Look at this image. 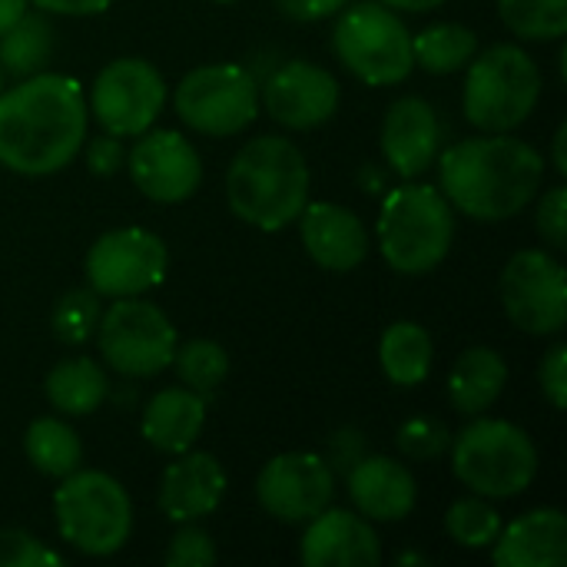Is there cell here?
<instances>
[{"mask_svg": "<svg viewBox=\"0 0 567 567\" xmlns=\"http://www.w3.org/2000/svg\"><path fill=\"white\" fill-rule=\"evenodd\" d=\"M226 472L209 452H183L159 482V508L169 522H199L219 508Z\"/></svg>", "mask_w": 567, "mask_h": 567, "instance_id": "cell-20", "label": "cell"}, {"mask_svg": "<svg viewBox=\"0 0 567 567\" xmlns=\"http://www.w3.org/2000/svg\"><path fill=\"white\" fill-rule=\"evenodd\" d=\"M206 422V399L193 389H163L143 409V439L163 455H183L196 445Z\"/></svg>", "mask_w": 567, "mask_h": 567, "instance_id": "cell-23", "label": "cell"}, {"mask_svg": "<svg viewBox=\"0 0 567 567\" xmlns=\"http://www.w3.org/2000/svg\"><path fill=\"white\" fill-rule=\"evenodd\" d=\"M100 322V299L93 289H73L60 296L53 306V336L63 346H80L96 332Z\"/></svg>", "mask_w": 567, "mask_h": 567, "instance_id": "cell-33", "label": "cell"}, {"mask_svg": "<svg viewBox=\"0 0 567 567\" xmlns=\"http://www.w3.org/2000/svg\"><path fill=\"white\" fill-rule=\"evenodd\" d=\"M169 249L166 243L140 226L113 229L93 243L86 252V282L96 296L123 299L156 289L166 276Z\"/></svg>", "mask_w": 567, "mask_h": 567, "instance_id": "cell-13", "label": "cell"}, {"mask_svg": "<svg viewBox=\"0 0 567 567\" xmlns=\"http://www.w3.org/2000/svg\"><path fill=\"white\" fill-rule=\"evenodd\" d=\"M130 179L153 203H183L196 193L203 163L183 133L153 130L140 133V143L130 150Z\"/></svg>", "mask_w": 567, "mask_h": 567, "instance_id": "cell-15", "label": "cell"}, {"mask_svg": "<svg viewBox=\"0 0 567 567\" xmlns=\"http://www.w3.org/2000/svg\"><path fill=\"white\" fill-rule=\"evenodd\" d=\"M306 252L329 272H349L369 256V233L362 219L339 203H306L299 213Z\"/></svg>", "mask_w": 567, "mask_h": 567, "instance_id": "cell-19", "label": "cell"}, {"mask_svg": "<svg viewBox=\"0 0 567 567\" xmlns=\"http://www.w3.org/2000/svg\"><path fill=\"white\" fill-rule=\"evenodd\" d=\"M498 567H561L567 561V518L558 508H538L512 522L495 538Z\"/></svg>", "mask_w": 567, "mask_h": 567, "instance_id": "cell-22", "label": "cell"}, {"mask_svg": "<svg viewBox=\"0 0 567 567\" xmlns=\"http://www.w3.org/2000/svg\"><path fill=\"white\" fill-rule=\"evenodd\" d=\"M53 30L40 13H23L3 37H0V66L10 76H33L50 60Z\"/></svg>", "mask_w": 567, "mask_h": 567, "instance_id": "cell-29", "label": "cell"}, {"mask_svg": "<svg viewBox=\"0 0 567 567\" xmlns=\"http://www.w3.org/2000/svg\"><path fill=\"white\" fill-rule=\"evenodd\" d=\"M299 558L309 567H372L382 561V545L362 515L326 508L309 522Z\"/></svg>", "mask_w": 567, "mask_h": 567, "instance_id": "cell-18", "label": "cell"}, {"mask_svg": "<svg viewBox=\"0 0 567 567\" xmlns=\"http://www.w3.org/2000/svg\"><path fill=\"white\" fill-rule=\"evenodd\" d=\"M0 90H3V66H0Z\"/></svg>", "mask_w": 567, "mask_h": 567, "instance_id": "cell-45", "label": "cell"}, {"mask_svg": "<svg viewBox=\"0 0 567 567\" xmlns=\"http://www.w3.org/2000/svg\"><path fill=\"white\" fill-rule=\"evenodd\" d=\"M47 13H63V17H93L103 13L113 0H30Z\"/></svg>", "mask_w": 567, "mask_h": 567, "instance_id": "cell-41", "label": "cell"}, {"mask_svg": "<svg viewBox=\"0 0 567 567\" xmlns=\"http://www.w3.org/2000/svg\"><path fill=\"white\" fill-rule=\"evenodd\" d=\"M276 3L296 23H316V20L336 17L349 0H276Z\"/></svg>", "mask_w": 567, "mask_h": 567, "instance_id": "cell-40", "label": "cell"}, {"mask_svg": "<svg viewBox=\"0 0 567 567\" xmlns=\"http://www.w3.org/2000/svg\"><path fill=\"white\" fill-rule=\"evenodd\" d=\"M166 103V83L150 60L120 56L106 63L90 93V110L110 136H140L146 133Z\"/></svg>", "mask_w": 567, "mask_h": 567, "instance_id": "cell-12", "label": "cell"}, {"mask_svg": "<svg viewBox=\"0 0 567 567\" xmlns=\"http://www.w3.org/2000/svg\"><path fill=\"white\" fill-rule=\"evenodd\" d=\"M375 233L382 256L395 272L422 276L449 256L455 239V213L442 189L405 183L385 196Z\"/></svg>", "mask_w": 567, "mask_h": 567, "instance_id": "cell-4", "label": "cell"}, {"mask_svg": "<svg viewBox=\"0 0 567 567\" xmlns=\"http://www.w3.org/2000/svg\"><path fill=\"white\" fill-rule=\"evenodd\" d=\"M23 452L30 465L47 478H66L83 462V445L76 432L60 419H37L23 435Z\"/></svg>", "mask_w": 567, "mask_h": 567, "instance_id": "cell-27", "label": "cell"}, {"mask_svg": "<svg viewBox=\"0 0 567 567\" xmlns=\"http://www.w3.org/2000/svg\"><path fill=\"white\" fill-rule=\"evenodd\" d=\"M86 143V100L73 76L33 73L0 90V163L20 176L63 169Z\"/></svg>", "mask_w": 567, "mask_h": 567, "instance_id": "cell-1", "label": "cell"}, {"mask_svg": "<svg viewBox=\"0 0 567 567\" xmlns=\"http://www.w3.org/2000/svg\"><path fill=\"white\" fill-rule=\"evenodd\" d=\"M505 316L528 336H558L567 322L565 266L545 249H522L502 272Z\"/></svg>", "mask_w": 567, "mask_h": 567, "instance_id": "cell-11", "label": "cell"}, {"mask_svg": "<svg viewBox=\"0 0 567 567\" xmlns=\"http://www.w3.org/2000/svg\"><path fill=\"white\" fill-rule=\"evenodd\" d=\"M179 120L206 136H236L259 113V90L246 66L209 63L186 73L176 86Z\"/></svg>", "mask_w": 567, "mask_h": 567, "instance_id": "cell-10", "label": "cell"}, {"mask_svg": "<svg viewBox=\"0 0 567 567\" xmlns=\"http://www.w3.org/2000/svg\"><path fill=\"white\" fill-rule=\"evenodd\" d=\"M439 183L445 199L465 216L502 223L542 193L545 159L525 140L488 133L449 146L439 156Z\"/></svg>", "mask_w": 567, "mask_h": 567, "instance_id": "cell-2", "label": "cell"}, {"mask_svg": "<svg viewBox=\"0 0 567 567\" xmlns=\"http://www.w3.org/2000/svg\"><path fill=\"white\" fill-rule=\"evenodd\" d=\"M346 482L352 505L372 522H402L409 518L419 498L412 472L395 458H359L355 468H349Z\"/></svg>", "mask_w": 567, "mask_h": 567, "instance_id": "cell-21", "label": "cell"}, {"mask_svg": "<svg viewBox=\"0 0 567 567\" xmlns=\"http://www.w3.org/2000/svg\"><path fill=\"white\" fill-rule=\"evenodd\" d=\"M542 96L538 63L515 43H495L472 56L465 76V116L485 133L522 126Z\"/></svg>", "mask_w": 567, "mask_h": 567, "instance_id": "cell-6", "label": "cell"}, {"mask_svg": "<svg viewBox=\"0 0 567 567\" xmlns=\"http://www.w3.org/2000/svg\"><path fill=\"white\" fill-rule=\"evenodd\" d=\"M498 13L525 40H561L567 33V0H498Z\"/></svg>", "mask_w": 567, "mask_h": 567, "instance_id": "cell-31", "label": "cell"}, {"mask_svg": "<svg viewBox=\"0 0 567 567\" xmlns=\"http://www.w3.org/2000/svg\"><path fill=\"white\" fill-rule=\"evenodd\" d=\"M336 478L322 455L316 452H282L269 458L256 478V498L266 515L286 525L312 522L332 505Z\"/></svg>", "mask_w": 567, "mask_h": 567, "instance_id": "cell-14", "label": "cell"}, {"mask_svg": "<svg viewBox=\"0 0 567 567\" xmlns=\"http://www.w3.org/2000/svg\"><path fill=\"white\" fill-rule=\"evenodd\" d=\"M60 538L90 558L116 555L133 532V505L106 472H70L53 495Z\"/></svg>", "mask_w": 567, "mask_h": 567, "instance_id": "cell-7", "label": "cell"}, {"mask_svg": "<svg viewBox=\"0 0 567 567\" xmlns=\"http://www.w3.org/2000/svg\"><path fill=\"white\" fill-rule=\"evenodd\" d=\"M173 365H176V375L183 379V385L206 399L223 385V379L229 372V355L213 339H193L186 346H176Z\"/></svg>", "mask_w": 567, "mask_h": 567, "instance_id": "cell-30", "label": "cell"}, {"mask_svg": "<svg viewBox=\"0 0 567 567\" xmlns=\"http://www.w3.org/2000/svg\"><path fill=\"white\" fill-rule=\"evenodd\" d=\"M213 561H216V545L196 525L179 528L166 548V565L169 567H209Z\"/></svg>", "mask_w": 567, "mask_h": 567, "instance_id": "cell-36", "label": "cell"}, {"mask_svg": "<svg viewBox=\"0 0 567 567\" xmlns=\"http://www.w3.org/2000/svg\"><path fill=\"white\" fill-rule=\"evenodd\" d=\"M126 153H123V143L120 136H96L86 143V169L96 173V176H113L120 166H123Z\"/></svg>", "mask_w": 567, "mask_h": 567, "instance_id": "cell-39", "label": "cell"}, {"mask_svg": "<svg viewBox=\"0 0 567 567\" xmlns=\"http://www.w3.org/2000/svg\"><path fill=\"white\" fill-rule=\"evenodd\" d=\"M63 565L56 551L40 545L27 532H0V567H53Z\"/></svg>", "mask_w": 567, "mask_h": 567, "instance_id": "cell-35", "label": "cell"}, {"mask_svg": "<svg viewBox=\"0 0 567 567\" xmlns=\"http://www.w3.org/2000/svg\"><path fill=\"white\" fill-rule=\"evenodd\" d=\"M455 478L482 498H515L538 475V449L505 419H478L452 439Z\"/></svg>", "mask_w": 567, "mask_h": 567, "instance_id": "cell-5", "label": "cell"}, {"mask_svg": "<svg viewBox=\"0 0 567 567\" xmlns=\"http://www.w3.org/2000/svg\"><path fill=\"white\" fill-rule=\"evenodd\" d=\"M27 3L30 0H0V37L27 13Z\"/></svg>", "mask_w": 567, "mask_h": 567, "instance_id": "cell-42", "label": "cell"}, {"mask_svg": "<svg viewBox=\"0 0 567 567\" xmlns=\"http://www.w3.org/2000/svg\"><path fill=\"white\" fill-rule=\"evenodd\" d=\"M332 50L352 76L372 86H395L415 70L412 33L395 10L379 0H349L339 10Z\"/></svg>", "mask_w": 567, "mask_h": 567, "instance_id": "cell-8", "label": "cell"}, {"mask_svg": "<svg viewBox=\"0 0 567 567\" xmlns=\"http://www.w3.org/2000/svg\"><path fill=\"white\" fill-rule=\"evenodd\" d=\"M266 113L286 130H312L332 120L339 110V83L336 76L306 60L282 63L262 86Z\"/></svg>", "mask_w": 567, "mask_h": 567, "instance_id": "cell-16", "label": "cell"}, {"mask_svg": "<svg viewBox=\"0 0 567 567\" xmlns=\"http://www.w3.org/2000/svg\"><path fill=\"white\" fill-rule=\"evenodd\" d=\"M555 173H567V123H561L555 133Z\"/></svg>", "mask_w": 567, "mask_h": 567, "instance_id": "cell-44", "label": "cell"}, {"mask_svg": "<svg viewBox=\"0 0 567 567\" xmlns=\"http://www.w3.org/2000/svg\"><path fill=\"white\" fill-rule=\"evenodd\" d=\"M449 445H452V432L435 419H409L399 429V449L412 462H432L442 452H449Z\"/></svg>", "mask_w": 567, "mask_h": 567, "instance_id": "cell-34", "label": "cell"}, {"mask_svg": "<svg viewBox=\"0 0 567 567\" xmlns=\"http://www.w3.org/2000/svg\"><path fill=\"white\" fill-rule=\"evenodd\" d=\"M475 53H478V37L472 27H462V23H435V27H425L419 37H412L415 66L435 76L458 73L462 66L472 63Z\"/></svg>", "mask_w": 567, "mask_h": 567, "instance_id": "cell-28", "label": "cell"}, {"mask_svg": "<svg viewBox=\"0 0 567 567\" xmlns=\"http://www.w3.org/2000/svg\"><path fill=\"white\" fill-rule=\"evenodd\" d=\"M47 399L63 415H90L103 405L110 382L93 359H66L47 375Z\"/></svg>", "mask_w": 567, "mask_h": 567, "instance_id": "cell-26", "label": "cell"}, {"mask_svg": "<svg viewBox=\"0 0 567 567\" xmlns=\"http://www.w3.org/2000/svg\"><path fill=\"white\" fill-rule=\"evenodd\" d=\"M535 223H538L542 239H545L555 252H561L567 243V189L565 186H551V189L542 196V206H538Z\"/></svg>", "mask_w": 567, "mask_h": 567, "instance_id": "cell-37", "label": "cell"}, {"mask_svg": "<svg viewBox=\"0 0 567 567\" xmlns=\"http://www.w3.org/2000/svg\"><path fill=\"white\" fill-rule=\"evenodd\" d=\"M216 3H233V0H216Z\"/></svg>", "mask_w": 567, "mask_h": 567, "instance_id": "cell-46", "label": "cell"}, {"mask_svg": "<svg viewBox=\"0 0 567 567\" xmlns=\"http://www.w3.org/2000/svg\"><path fill=\"white\" fill-rule=\"evenodd\" d=\"M439 146H442V123L429 100L402 96L389 106L382 123V153L399 176L415 179L429 173L432 163L439 159Z\"/></svg>", "mask_w": 567, "mask_h": 567, "instance_id": "cell-17", "label": "cell"}, {"mask_svg": "<svg viewBox=\"0 0 567 567\" xmlns=\"http://www.w3.org/2000/svg\"><path fill=\"white\" fill-rule=\"evenodd\" d=\"M96 346L110 369L130 379H146L173 365L176 329L153 302L123 296L106 312H100Z\"/></svg>", "mask_w": 567, "mask_h": 567, "instance_id": "cell-9", "label": "cell"}, {"mask_svg": "<svg viewBox=\"0 0 567 567\" xmlns=\"http://www.w3.org/2000/svg\"><path fill=\"white\" fill-rule=\"evenodd\" d=\"M505 382H508L505 359L488 346H475L458 355L449 375V402L462 415H482L498 402Z\"/></svg>", "mask_w": 567, "mask_h": 567, "instance_id": "cell-24", "label": "cell"}, {"mask_svg": "<svg viewBox=\"0 0 567 567\" xmlns=\"http://www.w3.org/2000/svg\"><path fill=\"white\" fill-rule=\"evenodd\" d=\"M379 3H385V7H392V10H412V13H425V10H435V7H442L445 0H379Z\"/></svg>", "mask_w": 567, "mask_h": 567, "instance_id": "cell-43", "label": "cell"}, {"mask_svg": "<svg viewBox=\"0 0 567 567\" xmlns=\"http://www.w3.org/2000/svg\"><path fill=\"white\" fill-rule=\"evenodd\" d=\"M432 359H435V342L429 329H422L419 322H395L382 332L379 362L392 385L402 389L422 385L432 372Z\"/></svg>", "mask_w": 567, "mask_h": 567, "instance_id": "cell-25", "label": "cell"}, {"mask_svg": "<svg viewBox=\"0 0 567 567\" xmlns=\"http://www.w3.org/2000/svg\"><path fill=\"white\" fill-rule=\"evenodd\" d=\"M538 379H542V392L545 399L555 405V409H565L567 405V346H551L542 359V369H538Z\"/></svg>", "mask_w": 567, "mask_h": 567, "instance_id": "cell-38", "label": "cell"}, {"mask_svg": "<svg viewBox=\"0 0 567 567\" xmlns=\"http://www.w3.org/2000/svg\"><path fill=\"white\" fill-rule=\"evenodd\" d=\"M226 199L243 223L262 233L296 223L309 199V163L302 150L282 136L246 143L229 163Z\"/></svg>", "mask_w": 567, "mask_h": 567, "instance_id": "cell-3", "label": "cell"}, {"mask_svg": "<svg viewBox=\"0 0 567 567\" xmlns=\"http://www.w3.org/2000/svg\"><path fill=\"white\" fill-rule=\"evenodd\" d=\"M445 528L452 535V542H458L462 548H488L495 545L498 532H502V515L478 498H462L449 508L445 515Z\"/></svg>", "mask_w": 567, "mask_h": 567, "instance_id": "cell-32", "label": "cell"}]
</instances>
